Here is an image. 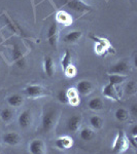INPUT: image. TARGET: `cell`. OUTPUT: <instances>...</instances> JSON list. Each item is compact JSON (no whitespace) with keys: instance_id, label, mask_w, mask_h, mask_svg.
Returning <instances> with one entry per match:
<instances>
[{"instance_id":"obj_5","label":"cell","mask_w":137,"mask_h":154,"mask_svg":"<svg viewBox=\"0 0 137 154\" xmlns=\"http://www.w3.org/2000/svg\"><path fill=\"white\" fill-rule=\"evenodd\" d=\"M55 145L60 150H66V149H69L73 146V139L69 136L60 137L55 141Z\"/></svg>"},{"instance_id":"obj_18","label":"cell","mask_w":137,"mask_h":154,"mask_svg":"<svg viewBox=\"0 0 137 154\" xmlns=\"http://www.w3.org/2000/svg\"><path fill=\"white\" fill-rule=\"evenodd\" d=\"M24 102V98L19 94H14V95L9 96L7 98V104H8L11 107H20L23 104Z\"/></svg>"},{"instance_id":"obj_7","label":"cell","mask_w":137,"mask_h":154,"mask_svg":"<svg viewBox=\"0 0 137 154\" xmlns=\"http://www.w3.org/2000/svg\"><path fill=\"white\" fill-rule=\"evenodd\" d=\"M93 89H94L93 83L89 80H81L76 85V91H78V95L81 94L83 96H87L89 94H91L93 91Z\"/></svg>"},{"instance_id":"obj_9","label":"cell","mask_w":137,"mask_h":154,"mask_svg":"<svg viewBox=\"0 0 137 154\" xmlns=\"http://www.w3.org/2000/svg\"><path fill=\"white\" fill-rule=\"evenodd\" d=\"M129 65L126 61H119L116 64L111 67L109 72L113 74H123V75H127L129 72Z\"/></svg>"},{"instance_id":"obj_30","label":"cell","mask_w":137,"mask_h":154,"mask_svg":"<svg viewBox=\"0 0 137 154\" xmlns=\"http://www.w3.org/2000/svg\"><path fill=\"white\" fill-rule=\"evenodd\" d=\"M106 49H107V48H106L104 45H102V44L97 43V42H96V44H95V53L98 54V56H103V54H105Z\"/></svg>"},{"instance_id":"obj_4","label":"cell","mask_w":137,"mask_h":154,"mask_svg":"<svg viewBox=\"0 0 137 154\" xmlns=\"http://www.w3.org/2000/svg\"><path fill=\"white\" fill-rule=\"evenodd\" d=\"M64 1H65V4L69 8L73 9L75 11L84 12L91 9V7L88 6L87 4H84V2L79 1V0H64Z\"/></svg>"},{"instance_id":"obj_32","label":"cell","mask_w":137,"mask_h":154,"mask_svg":"<svg viewBox=\"0 0 137 154\" xmlns=\"http://www.w3.org/2000/svg\"><path fill=\"white\" fill-rule=\"evenodd\" d=\"M129 143L132 145V147L134 149H137V137L130 136L129 137Z\"/></svg>"},{"instance_id":"obj_15","label":"cell","mask_w":137,"mask_h":154,"mask_svg":"<svg viewBox=\"0 0 137 154\" xmlns=\"http://www.w3.org/2000/svg\"><path fill=\"white\" fill-rule=\"evenodd\" d=\"M56 19H57V22H58V23L64 25V26H69V25L72 23L71 16L68 14V12H66L64 11H60L57 12Z\"/></svg>"},{"instance_id":"obj_16","label":"cell","mask_w":137,"mask_h":154,"mask_svg":"<svg viewBox=\"0 0 137 154\" xmlns=\"http://www.w3.org/2000/svg\"><path fill=\"white\" fill-rule=\"evenodd\" d=\"M83 36V33L81 31H78V30H74V31H71L69 33H67L65 36H64V41L66 43H75L78 42L79 39Z\"/></svg>"},{"instance_id":"obj_22","label":"cell","mask_w":137,"mask_h":154,"mask_svg":"<svg viewBox=\"0 0 137 154\" xmlns=\"http://www.w3.org/2000/svg\"><path fill=\"white\" fill-rule=\"evenodd\" d=\"M90 125L95 130H100L103 125V119L98 115H93L90 117Z\"/></svg>"},{"instance_id":"obj_17","label":"cell","mask_w":137,"mask_h":154,"mask_svg":"<svg viewBox=\"0 0 137 154\" xmlns=\"http://www.w3.org/2000/svg\"><path fill=\"white\" fill-rule=\"evenodd\" d=\"M43 69H44L46 74L49 77H52L54 75V72H55L54 62H53V59L49 56H46L43 60Z\"/></svg>"},{"instance_id":"obj_19","label":"cell","mask_w":137,"mask_h":154,"mask_svg":"<svg viewBox=\"0 0 137 154\" xmlns=\"http://www.w3.org/2000/svg\"><path fill=\"white\" fill-rule=\"evenodd\" d=\"M88 107L91 110L99 111L104 108V103H103V101H102V99L100 98H93L89 101Z\"/></svg>"},{"instance_id":"obj_24","label":"cell","mask_w":137,"mask_h":154,"mask_svg":"<svg viewBox=\"0 0 137 154\" xmlns=\"http://www.w3.org/2000/svg\"><path fill=\"white\" fill-rule=\"evenodd\" d=\"M137 91V85L136 82L134 80H130L128 81L125 86V94L126 96H132V95H135Z\"/></svg>"},{"instance_id":"obj_21","label":"cell","mask_w":137,"mask_h":154,"mask_svg":"<svg viewBox=\"0 0 137 154\" xmlns=\"http://www.w3.org/2000/svg\"><path fill=\"white\" fill-rule=\"evenodd\" d=\"M0 118H1L2 121L5 123L11 122L12 120V118H14V111L9 108L3 109V110L1 111V113H0Z\"/></svg>"},{"instance_id":"obj_2","label":"cell","mask_w":137,"mask_h":154,"mask_svg":"<svg viewBox=\"0 0 137 154\" xmlns=\"http://www.w3.org/2000/svg\"><path fill=\"white\" fill-rule=\"evenodd\" d=\"M129 148V142L127 140L125 134L123 131H119L118 135L116 137L113 146V153H123Z\"/></svg>"},{"instance_id":"obj_11","label":"cell","mask_w":137,"mask_h":154,"mask_svg":"<svg viewBox=\"0 0 137 154\" xmlns=\"http://www.w3.org/2000/svg\"><path fill=\"white\" fill-rule=\"evenodd\" d=\"M29 151L32 154H42L44 153V144L41 140L35 139L29 145Z\"/></svg>"},{"instance_id":"obj_31","label":"cell","mask_w":137,"mask_h":154,"mask_svg":"<svg viewBox=\"0 0 137 154\" xmlns=\"http://www.w3.org/2000/svg\"><path fill=\"white\" fill-rule=\"evenodd\" d=\"M58 99L61 103L68 104V98H67V95H66V91H60L58 94Z\"/></svg>"},{"instance_id":"obj_3","label":"cell","mask_w":137,"mask_h":154,"mask_svg":"<svg viewBox=\"0 0 137 154\" xmlns=\"http://www.w3.org/2000/svg\"><path fill=\"white\" fill-rule=\"evenodd\" d=\"M18 122H19V126L23 130H26L28 128L30 125H32V112L31 110L27 109V110H24L23 112L20 113L19 118H18Z\"/></svg>"},{"instance_id":"obj_14","label":"cell","mask_w":137,"mask_h":154,"mask_svg":"<svg viewBox=\"0 0 137 154\" xmlns=\"http://www.w3.org/2000/svg\"><path fill=\"white\" fill-rule=\"evenodd\" d=\"M25 93L30 98H36L43 94V88L40 85H28L25 88Z\"/></svg>"},{"instance_id":"obj_8","label":"cell","mask_w":137,"mask_h":154,"mask_svg":"<svg viewBox=\"0 0 137 154\" xmlns=\"http://www.w3.org/2000/svg\"><path fill=\"white\" fill-rule=\"evenodd\" d=\"M12 60L14 61L16 65L19 66L20 68H23L25 66V58L23 56V53H22L19 45H17V44L12 45Z\"/></svg>"},{"instance_id":"obj_26","label":"cell","mask_w":137,"mask_h":154,"mask_svg":"<svg viewBox=\"0 0 137 154\" xmlns=\"http://www.w3.org/2000/svg\"><path fill=\"white\" fill-rule=\"evenodd\" d=\"M63 71L68 78H73V77L76 76V73H78V69H76V67L74 65H72V64H69V65L67 66Z\"/></svg>"},{"instance_id":"obj_34","label":"cell","mask_w":137,"mask_h":154,"mask_svg":"<svg viewBox=\"0 0 137 154\" xmlns=\"http://www.w3.org/2000/svg\"><path fill=\"white\" fill-rule=\"evenodd\" d=\"M131 136L133 137H137V125H134L131 130Z\"/></svg>"},{"instance_id":"obj_29","label":"cell","mask_w":137,"mask_h":154,"mask_svg":"<svg viewBox=\"0 0 137 154\" xmlns=\"http://www.w3.org/2000/svg\"><path fill=\"white\" fill-rule=\"evenodd\" d=\"M66 95H67V98H68V102L71 100V99H74V98H78V93L76 91V88H68L66 91Z\"/></svg>"},{"instance_id":"obj_33","label":"cell","mask_w":137,"mask_h":154,"mask_svg":"<svg viewBox=\"0 0 137 154\" xmlns=\"http://www.w3.org/2000/svg\"><path fill=\"white\" fill-rule=\"evenodd\" d=\"M131 113L133 116H137V105L136 104H133L131 106Z\"/></svg>"},{"instance_id":"obj_6","label":"cell","mask_w":137,"mask_h":154,"mask_svg":"<svg viewBox=\"0 0 137 154\" xmlns=\"http://www.w3.org/2000/svg\"><path fill=\"white\" fill-rule=\"evenodd\" d=\"M81 117L79 115H74L70 116L67 120V130L71 133H76L79 128H81Z\"/></svg>"},{"instance_id":"obj_1","label":"cell","mask_w":137,"mask_h":154,"mask_svg":"<svg viewBox=\"0 0 137 154\" xmlns=\"http://www.w3.org/2000/svg\"><path fill=\"white\" fill-rule=\"evenodd\" d=\"M57 113H58V111L56 108L49 106L44 108L41 118V128L44 133H49L53 130L57 121V116H58Z\"/></svg>"},{"instance_id":"obj_28","label":"cell","mask_w":137,"mask_h":154,"mask_svg":"<svg viewBox=\"0 0 137 154\" xmlns=\"http://www.w3.org/2000/svg\"><path fill=\"white\" fill-rule=\"evenodd\" d=\"M91 39H93L94 41L97 42V43H100L102 45H104L107 49H110V43L108 42V40H106V39H103V38H100V37H97V36H94V35H91Z\"/></svg>"},{"instance_id":"obj_27","label":"cell","mask_w":137,"mask_h":154,"mask_svg":"<svg viewBox=\"0 0 137 154\" xmlns=\"http://www.w3.org/2000/svg\"><path fill=\"white\" fill-rule=\"evenodd\" d=\"M71 64V54L69 53V51H65V54H64L63 58H62V61H61V65H62V69H65L67 66Z\"/></svg>"},{"instance_id":"obj_23","label":"cell","mask_w":137,"mask_h":154,"mask_svg":"<svg viewBox=\"0 0 137 154\" xmlns=\"http://www.w3.org/2000/svg\"><path fill=\"white\" fill-rule=\"evenodd\" d=\"M81 138L84 141H91L95 138V133L89 128H84L81 131Z\"/></svg>"},{"instance_id":"obj_25","label":"cell","mask_w":137,"mask_h":154,"mask_svg":"<svg viewBox=\"0 0 137 154\" xmlns=\"http://www.w3.org/2000/svg\"><path fill=\"white\" fill-rule=\"evenodd\" d=\"M114 116L119 121H126L129 118V112L125 108H119L114 113Z\"/></svg>"},{"instance_id":"obj_20","label":"cell","mask_w":137,"mask_h":154,"mask_svg":"<svg viewBox=\"0 0 137 154\" xmlns=\"http://www.w3.org/2000/svg\"><path fill=\"white\" fill-rule=\"evenodd\" d=\"M108 79H109V83L116 86L119 84L123 83L126 80L127 75H123V74H110L108 76Z\"/></svg>"},{"instance_id":"obj_10","label":"cell","mask_w":137,"mask_h":154,"mask_svg":"<svg viewBox=\"0 0 137 154\" xmlns=\"http://www.w3.org/2000/svg\"><path fill=\"white\" fill-rule=\"evenodd\" d=\"M20 141H21V137L19 136V134L14 133V131H9V133H6L3 136V142L9 146L18 145Z\"/></svg>"},{"instance_id":"obj_13","label":"cell","mask_w":137,"mask_h":154,"mask_svg":"<svg viewBox=\"0 0 137 154\" xmlns=\"http://www.w3.org/2000/svg\"><path fill=\"white\" fill-rule=\"evenodd\" d=\"M57 37H58V25L57 23H53L49 26L48 31V40L52 46H56Z\"/></svg>"},{"instance_id":"obj_35","label":"cell","mask_w":137,"mask_h":154,"mask_svg":"<svg viewBox=\"0 0 137 154\" xmlns=\"http://www.w3.org/2000/svg\"><path fill=\"white\" fill-rule=\"evenodd\" d=\"M0 150H1V146H0Z\"/></svg>"},{"instance_id":"obj_12","label":"cell","mask_w":137,"mask_h":154,"mask_svg":"<svg viewBox=\"0 0 137 154\" xmlns=\"http://www.w3.org/2000/svg\"><path fill=\"white\" fill-rule=\"evenodd\" d=\"M102 94H103L104 97H106V98L110 99V100L119 101V96H118V94H116V86L113 85V84H110V83L106 84V85L103 88Z\"/></svg>"}]
</instances>
